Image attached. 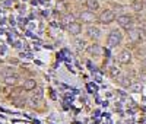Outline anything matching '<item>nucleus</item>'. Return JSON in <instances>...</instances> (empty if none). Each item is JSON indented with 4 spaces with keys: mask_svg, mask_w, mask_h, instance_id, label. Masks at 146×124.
<instances>
[{
    "mask_svg": "<svg viewBox=\"0 0 146 124\" xmlns=\"http://www.w3.org/2000/svg\"><path fill=\"white\" fill-rule=\"evenodd\" d=\"M130 60H131V54H130V51H127V50L121 51V54H120V57H118V61H120L121 64H127V63H130Z\"/></svg>",
    "mask_w": 146,
    "mask_h": 124,
    "instance_id": "nucleus-7",
    "label": "nucleus"
},
{
    "mask_svg": "<svg viewBox=\"0 0 146 124\" xmlns=\"http://www.w3.org/2000/svg\"><path fill=\"white\" fill-rule=\"evenodd\" d=\"M42 95H44V89L41 88V86H36V88H35V92H34V98L40 99V98H42Z\"/></svg>",
    "mask_w": 146,
    "mask_h": 124,
    "instance_id": "nucleus-15",
    "label": "nucleus"
},
{
    "mask_svg": "<svg viewBox=\"0 0 146 124\" xmlns=\"http://www.w3.org/2000/svg\"><path fill=\"white\" fill-rule=\"evenodd\" d=\"M16 79H18V76H16L15 73L6 74V76H5V83L9 85V86H12V85H15V83H16Z\"/></svg>",
    "mask_w": 146,
    "mask_h": 124,
    "instance_id": "nucleus-12",
    "label": "nucleus"
},
{
    "mask_svg": "<svg viewBox=\"0 0 146 124\" xmlns=\"http://www.w3.org/2000/svg\"><path fill=\"white\" fill-rule=\"evenodd\" d=\"M66 9H67V7H66L64 3H57V10H58V12H66Z\"/></svg>",
    "mask_w": 146,
    "mask_h": 124,
    "instance_id": "nucleus-18",
    "label": "nucleus"
},
{
    "mask_svg": "<svg viewBox=\"0 0 146 124\" xmlns=\"http://www.w3.org/2000/svg\"><path fill=\"white\" fill-rule=\"evenodd\" d=\"M131 9L136 10V12H140L143 9V3L139 2V0H133V2H131Z\"/></svg>",
    "mask_w": 146,
    "mask_h": 124,
    "instance_id": "nucleus-14",
    "label": "nucleus"
},
{
    "mask_svg": "<svg viewBox=\"0 0 146 124\" xmlns=\"http://www.w3.org/2000/svg\"><path fill=\"white\" fill-rule=\"evenodd\" d=\"M67 31H69L72 35H78V34H80V31H82V25H80L79 22H72L69 27H67Z\"/></svg>",
    "mask_w": 146,
    "mask_h": 124,
    "instance_id": "nucleus-6",
    "label": "nucleus"
},
{
    "mask_svg": "<svg viewBox=\"0 0 146 124\" xmlns=\"http://www.w3.org/2000/svg\"><path fill=\"white\" fill-rule=\"evenodd\" d=\"M117 22L121 28H126V29H130V25H131V16L129 15H120L117 16Z\"/></svg>",
    "mask_w": 146,
    "mask_h": 124,
    "instance_id": "nucleus-3",
    "label": "nucleus"
},
{
    "mask_svg": "<svg viewBox=\"0 0 146 124\" xmlns=\"http://www.w3.org/2000/svg\"><path fill=\"white\" fill-rule=\"evenodd\" d=\"M121 40H123V36H121V34L118 31H111L107 38V44L110 47H117L121 42Z\"/></svg>",
    "mask_w": 146,
    "mask_h": 124,
    "instance_id": "nucleus-1",
    "label": "nucleus"
},
{
    "mask_svg": "<svg viewBox=\"0 0 146 124\" xmlns=\"http://www.w3.org/2000/svg\"><path fill=\"white\" fill-rule=\"evenodd\" d=\"M79 18L82 19V22H88V23H91V22H94L95 15H94V12H91V10H85V12H80Z\"/></svg>",
    "mask_w": 146,
    "mask_h": 124,
    "instance_id": "nucleus-4",
    "label": "nucleus"
},
{
    "mask_svg": "<svg viewBox=\"0 0 146 124\" xmlns=\"http://www.w3.org/2000/svg\"><path fill=\"white\" fill-rule=\"evenodd\" d=\"M86 32H88V36H89V38H92V40H98L100 35H101L100 29L96 28V27H89L86 29Z\"/></svg>",
    "mask_w": 146,
    "mask_h": 124,
    "instance_id": "nucleus-8",
    "label": "nucleus"
},
{
    "mask_svg": "<svg viewBox=\"0 0 146 124\" xmlns=\"http://www.w3.org/2000/svg\"><path fill=\"white\" fill-rule=\"evenodd\" d=\"M117 82H118V83H121L123 86H127V88H129V86H131L130 79H129L127 74H118V76H117Z\"/></svg>",
    "mask_w": 146,
    "mask_h": 124,
    "instance_id": "nucleus-9",
    "label": "nucleus"
},
{
    "mask_svg": "<svg viewBox=\"0 0 146 124\" xmlns=\"http://www.w3.org/2000/svg\"><path fill=\"white\" fill-rule=\"evenodd\" d=\"M76 47L80 50V48H83V47H85V42H83V41H76Z\"/></svg>",
    "mask_w": 146,
    "mask_h": 124,
    "instance_id": "nucleus-20",
    "label": "nucleus"
},
{
    "mask_svg": "<svg viewBox=\"0 0 146 124\" xmlns=\"http://www.w3.org/2000/svg\"><path fill=\"white\" fill-rule=\"evenodd\" d=\"M86 7H88V10H91V12L98 10V7H100L98 0H86Z\"/></svg>",
    "mask_w": 146,
    "mask_h": 124,
    "instance_id": "nucleus-11",
    "label": "nucleus"
},
{
    "mask_svg": "<svg viewBox=\"0 0 146 124\" xmlns=\"http://www.w3.org/2000/svg\"><path fill=\"white\" fill-rule=\"evenodd\" d=\"M114 18H115V13L113 10H110V9H107V10H104V12H101V15H100V22L101 23H111L113 21H114Z\"/></svg>",
    "mask_w": 146,
    "mask_h": 124,
    "instance_id": "nucleus-2",
    "label": "nucleus"
},
{
    "mask_svg": "<svg viewBox=\"0 0 146 124\" xmlns=\"http://www.w3.org/2000/svg\"><path fill=\"white\" fill-rule=\"evenodd\" d=\"M111 74H113V76H118V74H120V72H118V69H115V67H111Z\"/></svg>",
    "mask_w": 146,
    "mask_h": 124,
    "instance_id": "nucleus-19",
    "label": "nucleus"
},
{
    "mask_svg": "<svg viewBox=\"0 0 146 124\" xmlns=\"http://www.w3.org/2000/svg\"><path fill=\"white\" fill-rule=\"evenodd\" d=\"M129 31V40L131 41V42H137V41H140V31L139 29H136V28H130V29H127Z\"/></svg>",
    "mask_w": 146,
    "mask_h": 124,
    "instance_id": "nucleus-5",
    "label": "nucleus"
},
{
    "mask_svg": "<svg viewBox=\"0 0 146 124\" xmlns=\"http://www.w3.org/2000/svg\"><path fill=\"white\" fill-rule=\"evenodd\" d=\"M131 91L133 92H140L142 91V85L140 83H133L131 85Z\"/></svg>",
    "mask_w": 146,
    "mask_h": 124,
    "instance_id": "nucleus-17",
    "label": "nucleus"
},
{
    "mask_svg": "<svg viewBox=\"0 0 146 124\" xmlns=\"http://www.w3.org/2000/svg\"><path fill=\"white\" fill-rule=\"evenodd\" d=\"M72 22H73V16H72V15H66V16H63V25H64L66 28L69 27Z\"/></svg>",
    "mask_w": 146,
    "mask_h": 124,
    "instance_id": "nucleus-16",
    "label": "nucleus"
},
{
    "mask_svg": "<svg viewBox=\"0 0 146 124\" xmlns=\"http://www.w3.org/2000/svg\"><path fill=\"white\" fill-rule=\"evenodd\" d=\"M142 67H143V69H145V70H146V58H145V60H143V61H142Z\"/></svg>",
    "mask_w": 146,
    "mask_h": 124,
    "instance_id": "nucleus-21",
    "label": "nucleus"
},
{
    "mask_svg": "<svg viewBox=\"0 0 146 124\" xmlns=\"http://www.w3.org/2000/svg\"><path fill=\"white\" fill-rule=\"evenodd\" d=\"M88 53L92 54V56H100V54L102 53V48H101L98 44H94V45L88 47Z\"/></svg>",
    "mask_w": 146,
    "mask_h": 124,
    "instance_id": "nucleus-10",
    "label": "nucleus"
},
{
    "mask_svg": "<svg viewBox=\"0 0 146 124\" xmlns=\"http://www.w3.org/2000/svg\"><path fill=\"white\" fill-rule=\"evenodd\" d=\"M35 88H36V83H35L34 79H28V80H25V83H23V89L25 91H32Z\"/></svg>",
    "mask_w": 146,
    "mask_h": 124,
    "instance_id": "nucleus-13",
    "label": "nucleus"
},
{
    "mask_svg": "<svg viewBox=\"0 0 146 124\" xmlns=\"http://www.w3.org/2000/svg\"><path fill=\"white\" fill-rule=\"evenodd\" d=\"M140 2L143 3V6H146V0H140Z\"/></svg>",
    "mask_w": 146,
    "mask_h": 124,
    "instance_id": "nucleus-22",
    "label": "nucleus"
},
{
    "mask_svg": "<svg viewBox=\"0 0 146 124\" xmlns=\"http://www.w3.org/2000/svg\"><path fill=\"white\" fill-rule=\"evenodd\" d=\"M145 31H146V25H145Z\"/></svg>",
    "mask_w": 146,
    "mask_h": 124,
    "instance_id": "nucleus-23",
    "label": "nucleus"
}]
</instances>
